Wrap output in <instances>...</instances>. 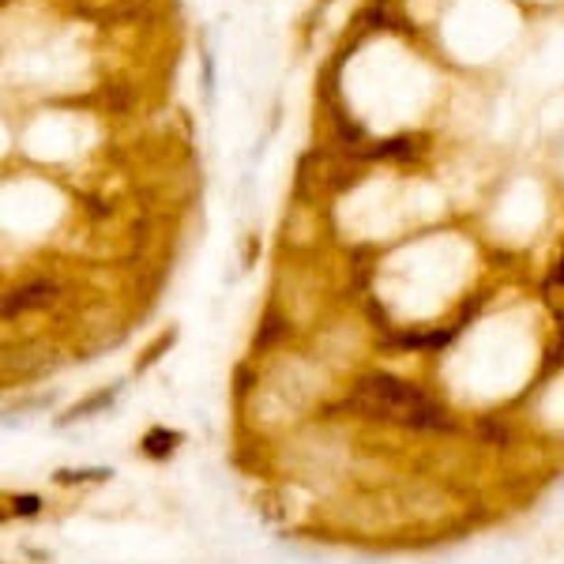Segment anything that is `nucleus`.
<instances>
[{
  "mask_svg": "<svg viewBox=\"0 0 564 564\" xmlns=\"http://www.w3.org/2000/svg\"><path fill=\"white\" fill-rule=\"evenodd\" d=\"M365 395H372V410L381 414H395L399 421H410V426H444L440 410L429 403L421 391L388 381V376H372V381L362 384Z\"/></svg>",
  "mask_w": 564,
  "mask_h": 564,
  "instance_id": "obj_1",
  "label": "nucleus"
}]
</instances>
